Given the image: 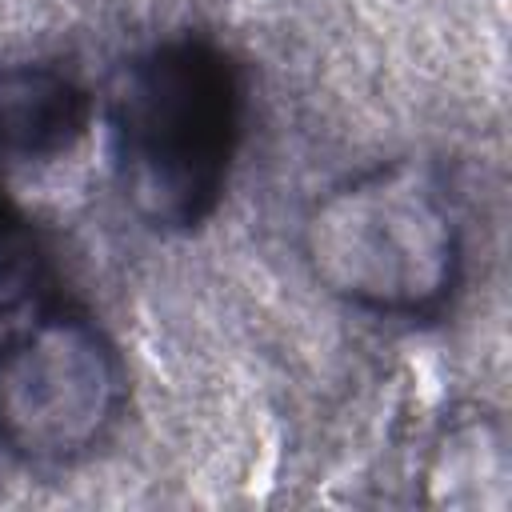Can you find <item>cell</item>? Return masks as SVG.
<instances>
[{
  "instance_id": "4",
  "label": "cell",
  "mask_w": 512,
  "mask_h": 512,
  "mask_svg": "<svg viewBox=\"0 0 512 512\" xmlns=\"http://www.w3.org/2000/svg\"><path fill=\"white\" fill-rule=\"evenodd\" d=\"M92 124L88 88L52 64L0 68V176L68 156Z\"/></svg>"
},
{
  "instance_id": "2",
  "label": "cell",
  "mask_w": 512,
  "mask_h": 512,
  "mask_svg": "<svg viewBox=\"0 0 512 512\" xmlns=\"http://www.w3.org/2000/svg\"><path fill=\"white\" fill-rule=\"evenodd\" d=\"M316 284L372 316H436L464 272V232L440 176L420 160L372 164L304 216Z\"/></svg>"
},
{
  "instance_id": "5",
  "label": "cell",
  "mask_w": 512,
  "mask_h": 512,
  "mask_svg": "<svg viewBox=\"0 0 512 512\" xmlns=\"http://www.w3.org/2000/svg\"><path fill=\"white\" fill-rule=\"evenodd\" d=\"M476 480H492L496 488L508 492V452H504V436L496 424L488 420H460L444 432V440L436 444V460H432V484H444V504L460 500L464 484Z\"/></svg>"
},
{
  "instance_id": "3",
  "label": "cell",
  "mask_w": 512,
  "mask_h": 512,
  "mask_svg": "<svg viewBox=\"0 0 512 512\" xmlns=\"http://www.w3.org/2000/svg\"><path fill=\"white\" fill-rule=\"evenodd\" d=\"M128 368L116 340L76 308H40L0 340V452L68 468L120 424Z\"/></svg>"
},
{
  "instance_id": "6",
  "label": "cell",
  "mask_w": 512,
  "mask_h": 512,
  "mask_svg": "<svg viewBox=\"0 0 512 512\" xmlns=\"http://www.w3.org/2000/svg\"><path fill=\"white\" fill-rule=\"evenodd\" d=\"M48 276V252L32 216L0 188V316L24 308Z\"/></svg>"
},
{
  "instance_id": "1",
  "label": "cell",
  "mask_w": 512,
  "mask_h": 512,
  "mask_svg": "<svg viewBox=\"0 0 512 512\" xmlns=\"http://www.w3.org/2000/svg\"><path fill=\"white\" fill-rule=\"evenodd\" d=\"M104 120L120 196L148 228L196 232L216 216L244 124L240 72L216 40L136 52L108 84Z\"/></svg>"
}]
</instances>
